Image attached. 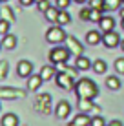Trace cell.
Here are the masks:
<instances>
[{
	"instance_id": "7dc6e473",
	"label": "cell",
	"mask_w": 124,
	"mask_h": 126,
	"mask_svg": "<svg viewBox=\"0 0 124 126\" xmlns=\"http://www.w3.org/2000/svg\"><path fill=\"white\" fill-rule=\"evenodd\" d=\"M0 110H2V106H0Z\"/></svg>"
},
{
	"instance_id": "7bdbcfd3",
	"label": "cell",
	"mask_w": 124,
	"mask_h": 126,
	"mask_svg": "<svg viewBox=\"0 0 124 126\" xmlns=\"http://www.w3.org/2000/svg\"><path fill=\"white\" fill-rule=\"evenodd\" d=\"M121 24H122V29H124V20H122V22H121Z\"/></svg>"
},
{
	"instance_id": "f35d334b",
	"label": "cell",
	"mask_w": 124,
	"mask_h": 126,
	"mask_svg": "<svg viewBox=\"0 0 124 126\" xmlns=\"http://www.w3.org/2000/svg\"><path fill=\"white\" fill-rule=\"evenodd\" d=\"M121 49L124 51V38H122V40H121Z\"/></svg>"
},
{
	"instance_id": "5b68a950",
	"label": "cell",
	"mask_w": 124,
	"mask_h": 126,
	"mask_svg": "<svg viewBox=\"0 0 124 126\" xmlns=\"http://www.w3.org/2000/svg\"><path fill=\"white\" fill-rule=\"evenodd\" d=\"M26 90L20 88H9V86H2L0 88V99L2 101H16V99H24Z\"/></svg>"
},
{
	"instance_id": "7c38bea8",
	"label": "cell",
	"mask_w": 124,
	"mask_h": 126,
	"mask_svg": "<svg viewBox=\"0 0 124 126\" xmlns=\"http://www.w3.org/2000/svg\"><path fill=\"white\" fill-rule=\"evenodd\" d=\"M77 108H79V111L89 113L91 110H95V104H93V99H84V97H79V101H77Z\"/></svg>"
},
{
	"instance_id": "f546056e",
	"label": "cell",
	"mask_w": 124,
	"mask_h": 126,
	"mask_svg": "<svg viewBox=\"0 0 124 126\" xmlns=\"http://www.w3.org/2000/svg\"><path fill=\"white\" fill-rule=\"evenodd\" d=\"M115 71L121 73V75H124V57H121V59L115 60Z\"/></svg>"
},
{
	"instance_id": "ba28073f",
	"label": "cell",
	"mask_w": 124,
	"mask_h": 126,
	"mask_svg": "<svg viewBox=\"0 0 124 126\" xmlns=\"http://www.w3.org/2000/svg\"><path fill=\"white\" fill-rule=\"evenodd\" d=\"M66 47L71 51V55H75V57L84 55V46L80 44L75 37H69V35H68V38H66Z\"/></svg>"
},
{
	"instance_id": "d6986e66",
	"label": "cell",
	"mask_w": 124,
	"mask_h": 126,
	"mask_svg": "<svg viewBox=\"0 0 124 126\" xmlns=\"http://www.w3.org/2000/svg\"><path fill=\"white\" fill-rule=\"evenodd\" d=\"M0 124L2 126H18V117L15 113H6V115H2Z\"/></svg>"
},
{
	"instance_id": "52a82bcc",
	"label": "cell",
	"mask_w": 124,
	"mask_h": 126,
	"mask_svg": "<svg viewBox=\"0 0 124 126\" xmlns=\"http://www.w3.org/2000/svg\"><path fill=\"white\" fill-rule=\"evenodd\" d=\"M102 44H104L106 47H117L121 46V35H119L117 31H106L102 33Z\"/></svg>"
},
{
	"instance_id": "836d02e7",
	"label": "cell",
	"mask_w": 124,
	"mask_h": 126,
	"mask_svg": "<svg viewBox=\"0 0 124 126\" xmlns=\"http://www.w3.org/2000/svg\"><path fill=\"white\" fill-rule=\"evenodd\" d=\"M69 4H71V0H57V4H55V6H57L60 11H64V9H68V6H69Z\"/></svg>"
},
{
	"instance_id": "1f68e13d",
	"label": "cell",
	"mask_w": 124,
	"mask_h": 126,
	"mask_svg": "<svg viewBox=\"0 0 124 126\" xmlns=\"http://www.w3.org/2000/svg\"><path fill=\"white\" fill-rule=\"evenodd\" d=\"M89 7H95V9H102L104 11V0H89Z\"/></svg>"
},
{
	"instance_id": "d590c367",
	"label": "cell",
	"mask_w": 124,
	"mask_h": 126,
	"mask_svg": "<svg viewBox=\"0 0 124 126\" xmlns=\"http://www.w3.org/2000/svg\"><path fill=\"white\" fill-rule=\"evenodd\" d=\"M20 2V6H24V7H28V6H31L33 2H35V0H18Z\"/></svg>"
},
{
	"instance_id": "d4e9b609",
	"label": "cell",
	"mask_w": 124,
	"mask_h": 126,
	"mask_svg": "<svg viewBox=\"0 0 124 126\" xmlns=\"http://www.w3.org/2000/svg\"><path fill=\"white\" fill-rule=\"evenodd\" d=\"M121 6H124L122 0H104V7L108 11H115V9H121Z\"/></svg>"
},
{
	"instance_id": "c3c4849f",
	"label": "cell",
	"mask_w": 124,
	"mask_h": 126,
	"mask_svg": "<svg viewBox=\"0 0 124 126\" xmlns=\"http://www.w3.org/2000/svg\"><path fill=\"white\" fill-rule=\"evenodd\" d=\"M122 4H124V0H122Z\"/></svg>"
},
{
	"instance_id": "60d3db41",
	"label": "cell",
	"mask_w": 124,
	"mask_h": 126,
	"mask_svg": "<svg viewBox=\"0 0 124 126\" xmlns=\"http://www.w3.org/2000/svg\"><path fill=\"white\" fill-rule=\"evenodd\" d=\"M68 126H77V124H75V123H69V124H68Z\"/></svg>"
},
{
	"instance_id": "484cf974",
	"label": "cell",
	"mask_w": 124,
	"mask_h": 126,
	"mask_svg": "<svg viewBox=\"0 0 124 126\" xmlns=\"http://www.w3.org/2000/svg\"><path fill=\"white\" fill-rule=\"evenodd\" d=\"M71 22V16H69V13H68L66 9L58 13V18H57V24L58 26H66V24H69Z\"/></svg>"
},
{
	"instance_id": "277c9868",
	"label": "cell",
	"mask_w": 124,
	"mask_h": 126,
	"mask_svg": "<svg viewBox=\"0 0 124 126\" xmlns=\"http://www.w3.org/2000/svg\"><path fill=\"white\" fill-rule=\"evenodd\" d=\"M35 108L38 111H42L44 115L55 113L53 106H51V95L49 93H38L35 97Z\"/></svg>"
},
{
	"instance_id": "2e32d148",
	"label": "cell",
	"mask_w": 124,
	"mask_h": 126,
	"mask_svg": "<svg viewBox=\"0 0 124 126\" xmlns=\"http://www.w3.org/2000/svg\"><path fill=\"white\" fill-rule=\"evenodd\" d=\"M75 66L80 69V71H88L89 68L93 66V62L89 60L88 57H84V55H80V57H77L75 59Z\"/></svg>"
},
{
	"instance_id": "7402d4cb",
	"label": "cell",
	"mask_w": 124,
	"mask_h": 126,
	"mask_svg": "<svg viewBox=\"0 0 124 126\" xmlns=\"http://www.w3.org/2000/svg\"><path fill=\"white\" fill-rule=\"evenodd\" d=\"M106 86H108L110 90H113V92H117L119 88H121V79L115 75H110L108 79H106Z\"/></svg>"
},
{
	"instance_id": "ffe728a7",
	"label": "cell",
	"mask_w": 124,
	"mask_h": 126,
	"mask_svg": "<svg viewBox=\"0 0 124 126\" xmlns=\"http://www.w3.org/2000/svg\"><path fill=\"white\" fill-rule=\"evenodd\" d=\"M73 123H75L77 126H86V124L91 123V117H89L88 113H84V111H80V113H77V115L73 117Z\"/></svg>"
},
{
	"instance_id": "9a60e30c",
	"label": "cell",
	"mask_w": 124,
	"mask_h": 126,
	"mask_svg": "<svg viewBox=\"0 0 124 126\" xmlns=\"http://www.w3.org/2000/svg\"><path fill=\"white\" fill-rule=\"evenodd\" d=\"M2 47L4 49H15L16 47V37L15 35H11V33H7V35H4L2 37Z\"/></svg>"
},
{
	"instance_id": "603a6c76",
	"label": "cell",
	"mask_w": 124,
	"mask_h": 126,
	"mask_svg": "<svg viewBox=\"0 0 124 126\" xmlns=\"http://www.w3.org/2000/svg\"><path fill=\"white\" fill-rule=\"evenodd\" d=\"M0 18H4V20H9V22H13V20H15V15H13L11 7H7V6H2V7H0Z\"/></svg>"
},
{
	"instance_id": "f1b7e54d",
	"label": "cell",
	"mask_w": 124,
	"mask_h": 126,
	"mask_svg": "<svg viewBox=\"0 0 124 126\" xmlns=\"http://www.w3.org/2000/svg\"><path fill=\"white\" fill-rule=\"evenodd\" d=\"M9 24H11L9 20H4V18H0V35H2V37L9 33Z\"/></svg>"
},
{
	"instance_id": "8992f818",
	"label": "cell",
	"mask_w": 124,
	"mask_h": 126,
	"mask_svg": "<svg viewBox=\"0 0 124 126\" xmlns=\"http://www.w3.org/2000/svg\"><path fill=\"white\" fill-rule=\"evenodd\" d=\"M55 82H57L58 88L62 90H75V79L66 71H58L55 75Z\"/></svg>"
},
{
	"instance_id": "ac0fdd59",
	"label": "cell",
	"mask_w": 124,
	"mask_h": 126,
	"mask_svg": "<svg viewBox=\"0 0 124 126\" xmlns=\"http://www.w3.org/2000/svg\"><path fill=\"white\" fill-rule=\"evenodd\" d=\"M58 13H60V9H58L57 6H51L48 11L44 13L46 15V20H48L49 24H57V18H58Z\"/></svg>"
},
{
	"instance_id": "4316f807",
	"label": "cell",
	"mask_w": 124,
	"mask_h": 126,
	"mask_svg": "<svg viewBox=\"0 0 124 126\" xmlns=\"http://www.w3.org/2000/svg\"><path fill=\"white\" fill-rule=\"evenodd\" d=\"M102 16H104V15H102V9H95V7H91V13H89V22H97V24H99Z\"/></svg>"
},
{
	"instance_id": "ee69618b",
	"label": "cell",
	"mask_w": 124,
	"mask_h": 126,
	"mask_svg": "<svg viewBox=\"0 0 124 126\" xmlns=\"http://www.w3.org/2000/svg\"><path fill=\"white\" fill-rule=\"evenodd\" d=\"M35 2H37V4H38V2H42V0H35Z\"/></svg>"
},
{
	"instance_id": "7a4b0ae2",
	"label": "cell",
	"mask_w": 124,
	"mask_h": 126,
	"mask_svg": "<svg viewBox=\"0 0 124 126\" xmlns=\"http://www.w3.org/2000/svg\"><path fill=\"white\" fill-rule=\"evenodd\" d=\"M66 38H68V35L66 31L62 29V26H58V24H53L51 28L46 31V40L49 42V44H62V42H66Z\"/></svg>"
},
{
	"instance_id": "3957f363",
	"label": "cell",
	"mask_w": 124,
	"mask_h": 126,
	"mask_svg": "<svg viewBox=\"0 0 124 126\" xmlns=\"http://www.w3.org/2000/svg\"><path fill=\"white\" fill-rule=\"evenodd\" d=\"M69 55H71V51L68 49L66 46L57 44L53 49L49 51V60H51V64H62V62H68Z\"/></svg>"
},
{
	"instance_id": "d6a6232c",
	"label": "cell",
	"mask_w": 124,
	"mask_h": 126,
	"mask_svg": "<svg viewBox=\"0 0 124 126\" xmlns=\"http://www.w3.org/2000/svg\"><path fill=\"white\" fill-rule=\"evenodd\" d=\"M89 13H91V7H84V9H80V18L86 20V22H89Z\"/></svg>"
},
{
	"instance_id": "f6af8a7d",
	"label": "cell",
	"mask_w": 124,
	"mask_h": 126,
	"mask_svg": "<svg viewBox=\"0 0 124 126\" xmlns=\"http://www.w3.org/2000/svg\"><path fill=\"white\" fill-rule=\"evenodd\" d=\"M0 2H7V0H0Z\"/></svg>"
},
{
	"instance_id": "30bf717a",
	"label": "cell",
	"mask_w": 124,
	"mask_h": 126,
	"mask_svg": "<svg viewBox=\"0 0 124 126\" xmlns=\"http://www.w3.org/2000/svg\"><path fill=\"white\" fill-rule=\"evenodd\" d=\"M42 82H44V79H42L40 73H31L28 77V92H37L42 86Z\"/></svg>"
},
{
	"instance_id": "74e56055",
	"label": "cell",
	"mask_w": 124,
	"mask_h": 126,
	"mask_svg": "<svg viewBox=\"0 0 124 126\" xmlns=\"http://www.w3.org/2000/svg\"><path fill=\"white\" fill-rule=\"evenodd\" d=\"M119 15H121V20H124V6L119 9Z\"/></svg>"
},
{
	"instance_id": "ab89813d",
	"label": "cell",
	"mask_w": 124,
	"mask_h": 126,
	"mask_svg": "<svg viewBox=\"0 0 124 126\" xmlns=\"http://www.w3.org/2000/svg\"><path fill=\"white\" fill-rule=\"evenodd\" d=\"M73 2H77V4H82V2H86V0H73Z\"/></svg>"
},
{
	"instance_id": "9c48e42d",
	"label": "cell",
	"mask_w": 124,
	"mask_h": 126,
	"mask_svg": "<svg viewBox=\"0 0 124 126\" xmlns=\"http://www.w3.org/2000/svg\"><path fill=\"white\" fill-rule=\"evenodd\" d=\"M71 113V104L68 101H58L57 106H55V115L57 119H68Z\"/></svg>"
},
{
	"instance_id": "8fae6325",
	"label": "cell",
	"mask_w": 124,
	"mask_h": 126,
	"mask_svg": "<svg viewBox=\"0 0 124 126\" xmlns=\"http://www.w3.org/2000/svg\"><path fill=\"white\" fill-rule=\"evenodd\" d=\"M16 73H18L20 77H24V79H28L33 73V64L29 62V60H20V62L16 64Z\"/></svg>"
},
{
	"instance_id": "5bb4252c",
	"label": "cell",
	"mask_w": 124,
	"mask_h": 126,
	"mask_svg": "<svg viewBox=\"0 0 124 126\" xmlns=\"http://www.w3.org/2000/svg\"><path fill=\"white\" fill-rule=\"evenodd\" d=\"M86 42L89 46H97L99 42H102V35H100V29H91V31L86 33Z\"/></svg>"
},
{
	"instance_id": "4fadbf2b",
	"label": "cell",
	"mask_w": 124,
	"mask_h": 126,
	"mask_svg": "<svg viewBox=\"0 0 124 126\" xmlns=\"http://www.w3.org/2000/svg\"><path fill=\"white\" fill-rule=\"evenodd\" d=\"M99 29L102 33H106V31H113L115 29V18L113 16H102L100 18V22H99Z\"/></svg>"
},
{
	"instance_id": "4dcf8cb0",
	"label": "cell",
	"mask_w": 124,
	"mask_h": 126,
	"mask_svg": "<svg viewBox=\"0 0 124 126\" xmlns=\"http://www.w3.org/2000/svg\"><path fill=\"white\" fill-rule=\"evenodd\" d=\"M91 126H106V121L102 119V115H95L91 117Z\"/></svg>"
},
{
	"instance_id": "cb8c5ba5",
	"label": "cell",
	"mask_w": 124,
	"mask_h": 126,
	"mask_svg": "<svg viewBox=\"0 0 124 126\" xmlns=\"http://www.w3.org/2000/svg\"><path fill=\"white\" fill-rule=\"evenodd\" d=\"M93 71H95V73H99V75H102V73H106V69H108V64H106L104 62V60H95V62H93Z\"/></svg>"
},
{
	"instance_id": "8d00e7d4",
	"label": "cell",
	"mask_w": 124,
	"mask_h": 126,
	"mask_svg": "<svg viewBox=\"0 0 124 126\" xmlns=\"http://www.w3.org/2000/svg\"><path fill=\"white\" fill-rule=\"evenodd\" d=\"M108 126H122V123L115 119V121H111V123H108Z\"/></svg>"
},
{
	"instance_id": "e575fe53",
	"label": "cell",
	"mask_w": 124,
	"mask_h": 126,
	"mask_svg": "<svg viewBox=\"0 0 124 126\" xmlns=\"http://www.w3.org/2000/svg\"><path fill=\"white\" fill-rule=\"evenodd\" d=\"M49 7H51V4L48 2V0H42V2H38V9H40L42 13H46Z\"/></svg>"
},
{
	"instance_id": "44dd1931",
	"label": "cell",
	"mask_w": 124,
	"mask_h": 126,
	"mask_svg": "<svg viewBox=\"0 0 124 126\" xmlns=\"http://www.w3.org/2000/svg\"><path fill=\"white\" fill-rule=\"evenodd\" d=\"M57 66H60V71H66V73H69V75L73 77V79H79V71H80V69L77 68V66H71V68H69L66 62H62V64H57Z\"/></svg>"
},
{
	"instance_id": "b9f144b4",
	"label": "cell",
	"mask_w": 124,
	"mask_h": 126,
	"mask_svg": "<svg viewBox=\"0 0 124 126\" xmlns=\"http://www.w3.org/2000/svg\"><path fill=\"white\" fill-rule=\"evenodd\" d=\"M2 49H4V47H2V42H0V51H2Z\"/></svg>"
},
{
	"instance_id": "6da1fadb",
	"label": "cell",
	"mask_w": 124,
	"mask_h": 126,
	"mask_svg": "<svg viewBox=\"0 0 124 126\" xmlns=\"http://www.w3.org/2000/svg\"><path fill=\"white\" fill-rule=\"evenodd\" d=\"M75 93H77V97L95 99L97 95H99V86L91 79H79L75 82Z\"/></svg>"
},
{
	"instance_id": "83f0119b",
	"label": "cell",
	"mask_w": 124,
	"mask_h": 126,
	"mask_svg": "<svg viewBox=\"0 0 124 126\" xmlns=\"http://www.w3.org/2000/svg\"><path fill=\"white\" fill-rule=\"evenodd\" d=\"M7 71H9L7 62H6V60H0V80H4L7 77Z\"/></svg>"
},
{
	"instance_id": "e0dca14e",
	"label": "cell",
	"mask_w": 124,
	"mask_h": 126,
	"mask_svg": "<svg viewBox=\"0 0 124 126\" xmlns=\"http://www.w3.org/2000/svg\"><path fill=\"white\" fill-rule=\"evenodd\" d=\"M57 68L55 66H51V64H48V66H42L40 69V75H42V79L44 80H49V79H55V75H57Z\"/></svg>"
},
{
	"instance_id": "bcb514c9",
	"label": "cell",
	"mask_w": 124,
	"mask_h": 126,
	"mask_svg": "<svg viewBox=\"0 0 124 126\" xmlns=\"http://www.w3.org/2000/svg\"><path fill=\"white\" fill-rule=\"evenodd\" d=\"M86 126H91V123H89V124H86Z\"/></svg>"
}]
</instances>
